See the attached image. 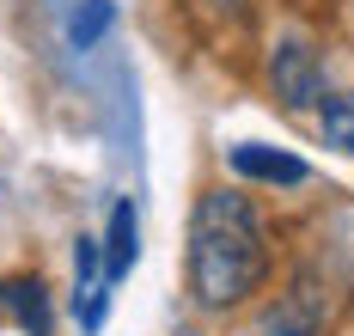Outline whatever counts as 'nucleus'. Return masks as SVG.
Wrapping results in <instances>:
<instances>
[{"label":"nucleus","mask_w":354,"mask_h":336,"mask_svg":"<svg viewBox=\"0 0 354 336\" xmlns=\"http://www.w3.org/2000/svg\"><path fill=\"white\" fill-rule=\"evenodd\" d=\"M104 299H110V275H104V239H86L73 245V318L80 330H98L104 324Z\"/></svg>","instance_id":"obj_4"},{"label":"nucleus","mask_w":354,"mask_h":336,"mask_svg":"<svg viewBox=\"0 0 354 336\" xmlns=\"http://www.w3.org/2000/svg\"><path fill=\"white\" fill-rule=\"evenodd\" d=\"M275 245L245 189L214 184L196 196L189 214V294L202 312H239L269 288Z\"/></svg>","instance_id":"obj_1"},{"label":"nucleus","mask_w":354,"mask_h":336,"mask_svg":"<svg viewBox=\"0 0 354 336\" xmlns=\"http://www.w3.org/2000/svg\"><path fill=\"white\" fill-rule=\"evenodd\" d=\"M141 257V226H135V202L122 196L116 208H110V232H104V275L110 281H122L129 269Z\"/></svg>","instance_id":"obj_7"},{"label":"nucleus","mask_w":354,"mask_h":336,"mask_svg":"<svg viewBox=\"0 0 354 336\" xmlns=\"http://www.w3.org/2000/svg\"><path fill=\"white\" fill-rule=\"evenodd\" d=\"M318 135L336 153H354V92H324L318 98Z\"/></svg>","instance_id":"obj_8"},{"label":"nucleus","mask_w":354,"mask_h":336,"mask_svg":"<svg viewBox=\"0 0 354 336\" xmlns=\"http://www.w3.org/2000/svg\"><path fill=\"white\" fill-rule=\"evenodd\" d=\"M269 92L287 111H318L324 98V55L306 37H281L269 49Z\"/></svg>","instance_id":"obj_3"},{"label":"nucleus","mask_w":354,"mask_h":336,"mask_svg":"<svg viewBox=\"0 0 354 336\" xmlns=\"http://www.w3.org/2000/svg\"><path fill=\"white\" fill-rule=\"evenodd\" d=\"M110 25H116V6H110V0H86V6H80V12H73L68 37H73V49H92V43L104 37Z\"/></svg>","instance_id":"obj_9"},{"label":"nucleus","mask_w":354,"mask_h":336,"mask_svg":"<svg viewBox=\"0 0 354 336\" xmlns=\"http://www.w3.org/2000/svg\"><path fill=\"white\" fill-rule=\"evenodd\" d=\"M0 312H6L25 336H55V306H49L43 275H6V281H0Z\"/></svg>","instance_id":"obj_5"},{"label":"nucleus","mask_w":354,"mask_h":336,"mask_svg":"<svg viewBox=\"0 0 354 336\" xmlns=\"http://www.w3.org/2000/svg\"><path fill=\"white\" fill-rule=\"evenodd\" d=\"M324 324H330L324 269H299L287 281V294H275V306L263 312V336H324Z\"/></svg>","instance_id":"obj_2"},{"label":"nucleus","mask_w":354,"mask_h":336,"mask_svg":"<svg viewBox=\"0 0 354 336\" xmlns=\"http://www.w3.org/2000/svg\"><path fill=\"white\" fill-rule=\"evenodd\" d=\"M232 171L250 178V184H275V189H299L312 178V165L299 153H281V147H263V141H245L232 147Z\"/></svg>","instance_id":"obj_6"}]
</instances>
